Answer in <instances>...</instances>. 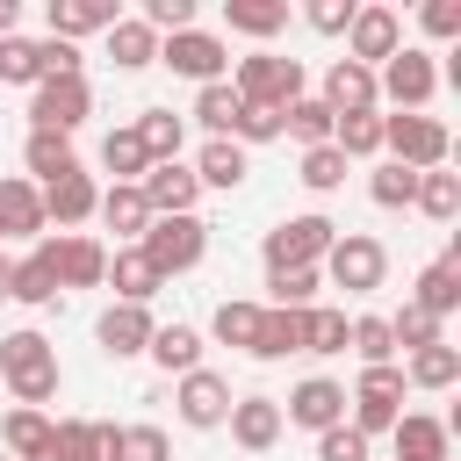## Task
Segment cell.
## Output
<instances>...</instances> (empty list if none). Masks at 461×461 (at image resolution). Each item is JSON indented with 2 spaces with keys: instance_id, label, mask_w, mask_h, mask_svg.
<instances>
[{
  "instance_id": "6da1fadb",
  "label": "cell",
  "mask_w": 461,
  "mask_h": 461,
  "mask_svg": "<svg viewBox=\"0 0 461 461\" xmlns=\"http://www.w3.org/2000/svg\"><path fill=\"white\" fill-rule=\"evenodd\" d=\"M58 346L43 339V331H7L0 339V389L22 403V411H43L50 396H58Z\"/></svg>"
},
{
  "instance_id": "7a4b0ae2",
  "label": "cell",
  "mask_w": 461,
  "mask_h": 461,
  "mask_svg": "<svg viewBox=\"0 0 461 461\" xmlns=\"http://www.w3.org/2000/svg\"><path fill=\"white\" fill-rule=\"evenodd\" d=\"M230 94L245 108H288L310 94L303 79V58H281V50H252V58H230Z\"/></svg>"
},
{
  "instance_id": "3957f363",
  "label": "cell",
  "mask_w": 461,
  "mask_h": 461,
  "mask_svg": "<svg viewBox=\"0 0 461 461\" xmlns=\"http://www.w3.org/2000/svg\"><path fill=\"white\" fill-rule=\"evenodd\" d=\"M439 94V65L425 43H403L396 58L375 65V101H389L396 115H425V101Z\"/></svg>"
},
{
  "instance_id": "277c9868",
  "label": "cell",
  "mask_w": 461,
  "mask_h": 461,
  "mask_svg": "<svg viewBox=\"0 0 461 461\" xmlns=\"http://www.w3.org/2000/svg\"><path fill=\"white\" fill-rule=\"evenodd\" d=\"M137 252L158 267V281H173V274L202 267V252H209V223H202V216H151L144 238H137Z\"/></svg>"
},
{
  "instance_id": "5b68a950",
  "label": "cell",
  "mask_w": 461,
  "mask_h": 461,
  "mask_svg": "<svg viewBox=\"0 0 461 461\" xmlns=\"http://www.w3.org/2000/svg\"><path fill=\"white\" fill-rule=\"evenodd\" d=\"M331 238H339V223L331 216H317V209H303V216H281L274 230H267V274H281V267H324V252H331Z\"/></svg>"
},
{
  "instance_id": "8992f818",
  "label": "cell",
  "mask_w": 461,
  "mask_h": 461,
  "mask_svg": "<svg viewBox=\"0 0 461 461\" xmlns=\"http://www.w3.org/2000/svg\"><path fill=\"white\" fill-rule=\"evenodd\" d=\"M317 274H331V288H346V295H375V288L389 281V252H382V238H367V230H339Z\"/></svg>"
},
{
  "instance_id": "52a82bcc",
  "label": "cell",
  "mask_w": 461,
  "mask_h": 461,
  "mask_svg": "<svg viewBox=\"0 0 461 461\" xmlns=\"http://www.w3.org/2000/svg\"><path fill=\"white\" fill-rule=\"evenodd\" d=\"M382 151L411 173H432V166H447L454 137H447L439 115H382Z\"/></svg>"
},
{
  "instance_id": "ba28073f",
  "label": "cell",
  "mask_w": 461,
  "mask_h": 461,
  "mask_svg": "<svg viewBox=\"0 0 461 461\" xmlns=\"http://www.w3.org/2000/svg\"><path fill=\"white\" fill-rule=\"evenodd\" d=\"M158 65H173L194 86H216V79H230V43L216 29H180V36H158Z\"/></svg>"
},
{
  "instance_id": "9c48e42d",
  "label": "cell",
  "mask_w": 461,
  "mask_h": 461,
  "mask_svg": "<svg viewBox=\"0 0 461 461\" xmlns=\"http://www.w3.org/2000/svg\"><path fill=\"white\" fill-rule=\"evenodd\" d=\"M353 432L360 439H375V432H389L396 418H403V367H360V382H353Z\"/></svg>"
},
{
  "instance_id": "30bf717a",
  "label": "cell",
  "mask_w": 461,
  "mask_h": 461,
  "mask_svg": "<svg viewBox=\"0 0 461 461\" xmlns=\"http://www.w3.org/2000/svg\"><path fill=\"white\" fill-rule=\"evenodd\" d=\"M86 115H94V86H86V79H36V86H29V130L72 137Z\"/></svg>"
},
{
  "instance_id": "8fae6325",
  "label": "cell",
  "mask_w": 461,
  "mask_h": 461,
  "mask_svg": "<svg viewBox=\"0 0 461 461\" xmlns=\"http://www.w3.org/2000/svg\"><path fill=\"white\" fill-rule=\"evenodd\" d=\"M36 252L50 259L58 288H101V274H108V245H101L94 230H58V238H43Z\"/></svg>"
},
{
  "instance_id": "7c38bea8",
  "label": "cell",
  "mask_w": 461,
  "mask_h": 461,
  "mask_svg": "<svg viewBox=\"0 0 461 461\" xmlns=\"http://www.w3.org/2000/svg\"><path fill=\"white\" fill-rule=\"evenodd\" d=\"M403 50V22H396V7H353V22H346V58L353 65H382V58H396Z\"/></svg>"
},
{
  "instance_id": "4fadbf2b",
  "label": "cell",
  "mask_w": 461,
  "mask_h": 461,
  "mask_svg": "<svg viewBox=\"0 0 461 461\" xmlns=\"http://www.w3.org/2000/svg\"><path fill=\"white\" fill-rule=\"evenodd\" d=\"M281 425H303V432H331V425H346V389H339L331 375L295 382L288 403H281Z\"/></svg>"
},
{
  "instance_id": "5bb4252c",
  "label": "cell",
  "mask_w": 461,
  "mask_h": 461,
  "mask_svg": "<svg viewBox=\"0 0 461 461\" xmlns=\"http://www.w3.org/2000/svg\"><path fill=\"white\" fill-rule=\"evenodd\" d=\"M173 403H180V425L216 432V425L230 418V382H223V375H209V367H194V375H180V382H173Z\"/></svg>"
},
{
  "instance_id": "9a60e30c",
  "label": "cell",
  "mask_w": 461,
  "mask_h": 461,
  "mask_svg": "<svg viewBox=\"0 0 461 461\" xmlns=\"http://www.w3.org/2000/svg\"><path fill=\"white\" fill-rule=\"evenodd\" d=\"M137 194H144V209H151V216H194V202H202V180H194V166L166 158V166H151V173L137 180Z\"/></svg>"
},
{
  "instance_id": "2e32d148",
  "label": "cell",
  "mask_w": 461,
  "mask_h": 461,
  "mask_svg": "<svg viewBox=\"0 0 461 461\" xmlns=\"http://www.w3.org/2000/svg\"><path fill=\"white\" fill-rule=\"evenodd\" d=\"M151 331H158V317H151L144 303H108L101 324H94V339H101L108 360H137V353L151 346Z\"/></svg>"
},
{
  "instance_id": "e0dca14e",
  "label": "cell",
  "mask_w": 461,
  "mask_h": 461,
  "mask_svg": "<svg viewBox=\"0 0 461 461\" xmlns=\"http://www.w3.org/2000/svg\"><path fill=\"white\" fill-rule=\"evenodd\" d=\"M43 194V223H58V230H79L86 216H94V202H101V180L86 173V166H72L65 180H50V187H36Z\"/></svg>"
},
{
  "instance_id": "ac0fdd59",
  "label": "cell",
  "mask_w": 461,
  "mask_h": 461,
  "mask_svg": "<svg viewBox=\"0 0 461 461\" xmlns=\"http://www.w3.org/2000/svg\"><path fill=\"white\" fill-rule=\"evenodd\" d=\"M43 22H50L58 43H79V36H108V29L122 22V7H115V0H50Z\"/></svg>"
},
{
  "instance_id": "d6986e66",
  "label": "cell",
  "mask_w": 461,
  "mask_h": 461,
  "mask_svg": "<svg viewBox=\"0 0 461 461\" xmlns=\"http://www.w3.org/2000/svg\"><path fill=\"white\" fill-rule=\"evenodd\" d=\"M331 115H367V108H382L375 101V72L367 65H353V58H331V72H324V94H317Z\"/></svg>"
},
{
  "instance_id": "ffe728a7",
  "label": "cell",
  "mask_w": 461,
  "mask_h": 461,
  "mask_svg": "<svg viewBox=\"0 0 461 461\" xmlns=\"http://www.w3.org/2000/svg\"><path fill=\"white\" fill-rule=\"evenodd\" d=\"M230 439L245 447V454H267L274 439H281V403L274 396H230Z\"/></svg>"
},
{
  "instance_id": "44dd1931",
  "label": "cell",
  "mask_w": 461,
  "mask_h": 461,
  "mask_svg": "<svg viewBox=\"0 0 461 461\" xmlns=\"http://www.w3.org/2000/svg\"><path fill=\"white\" fill-rule=\"evenodd\" d=\"M43 194L22 173H0V238H43Z\"/></svg>"
},
{
  "instance_id": "7402d4cb",
  "label": "cell",
  "mask_w": 461,
  "mask_h": 461,
  "mask_svg": "<svg viewBox=\"0 0 461 461\" xmlns=\"http://www.w3.org/2000/svg\"><path fill=\"white\" fill-rule=\"evenodd\" d=\"M101 281L115 288V303H144V310H151V295L166 288V281H158V267H151V259H144L137 245H115V252H108V274H101Z\"/></svg>"
},
{
  "instance_id": "603a6c76",
  "label": "cell",
  "mask_w": 461,
  "mask_h": 461,
  "mask_svg": "<svg viewBox=\"0 0 461 461\" xmlns=\"http://www.w3.org/2000/svg\"><path fill=\"white\" fill-rule=\"evenodd\" d=\"M303 331H310V310H267L259 303V331H252V360H288V353H303Z\"/></svg>"
},
{
  "instance_id": "cb8c5ba5",
  "label": "cell",
  "mask_w": 461,
  "mask_h": 461,
  "mask_svg": "<svg viewBox=\"0 0 461 461\" xmlns=\"http://www.w3.org/2000/svg\"><path fill=\"white\" fill-rule=\"evenodd\" d=\"M22 180H36V187H50V180H65L72 166H79V151H72V137H58V130H29L22 137Z\"/></svg>"
},
{
  "instance_id": "d4e9b609",
  "label": "cell",
  "mask_w": 461,
  "mask_h": 461,
  "mask_svg": "<svg viewBox=\"0 0 461 461\" xmlns=\"http://www.w3.org/2000/svg\"><path fill=\"white\" fill-rule=\"evenodd\" d=\"M245 173H252V151H245V144H230V137H209V144L194 151V180H202V187H216V194L245 187Z\"/></svg>"
},
{
  "instance_id": "484cf974",
  "label": "cell",
  "mask_w": 461,
  "mask_h": 461,
  "mask_svg": "<svg viewBox=\"0 0 461 461\" xmlns=\"http://www.w3.org/2000/svg\"><path fill=\"white\" fill-rule=\"evenodd\" d=\"M144 360H151L158 375H194V367H202V331H194V324H158L151 346H144Z\"/></svg>"
},
{
  "instance_id": "4316f807",
  "label": "cell",
  "mask_w": 461,
  "mask_h": 461,
  "mask_svg": "<svg viewBox=\"0 0 461 461\" xmlns=\"http://www.w3.org/2000/svg\"><path fill=\"white\" fill-rule=\"evenodd\" d=\"M389 439H396V461H454V454H447V425L425 418V411H403V418L389 425Z\"/></svg>"
},
{
  "instance_id": "83f0119b",
  "label": "cell",
  "mask_w": 461,
  "mask_h": 461,
  "mask_svg": "<svg viewBox=\"0 0 461 461\" xmlns=\"http://www.w3.org/2000/svg\"><path fill=\"white\" fill-rule=\"evenodd\" d=\"M94 216H101V223H108V230H115L122 245H137V238H144V223H151V209H144V194H137V187H115V180L101 187V202H94Z\"/></svg>"
},
{
  "instance_id": "f1b7e54d",
  "label": "cell",
  "mask_w": 461,
  "mask_h": 461,
  "mask_svg": "<svg viewBox=\"0 0 461 461\" xmlns=\"http://www.w3.org/2000/svg\"><path fill=\"white\" fill-rule=\"evenodd\" d=\"M130 130H137V144H144V158H151V166L180 158V144H187V122H180L173 108H144V115H137Z\"/></svg>"
},
{
  "instance_id": "f546056e",
  "label": "cell",
  "mask_w": 461,
  "mask_h": 461,
  "mask_svg": "<svg viewBox=\"0 0 461 461\" xmlns=\"http://www.w3.org/2000/svg\"><path fill=\"white\" fill-rule=\"evenodd\" d=\"M411 303H418V310H432V317L447 324V317L461 310V267H454V259H432V267L418 274V288H411Z\"/></svg>"
},
{
  "instance_id": "4dcf8cb0",
  "label": "cell",
  "mask_w": 461,
  "mask_h": 461,
  "mask_svg": "<svg viewBox=\"0 0 461 461\" xmlns=\"http://www.w3.org/2000/svg\"><path fill=\"white\" fill-rule=\"evenodd\" d=\"M223 22L238 36H252V43H267V36L288 29V0H223Z\"/></svg>"
},
{
  "instance_id": "1f68e13d",
  "label": "cell",
  "mask_w": 461,
  "mask_h": 461,
  "mask_svg": "<svg viewBox=\"0 0 461 461\" xmlns=\"http://www.w3.org/2000/svg\"><path fill=\"white\" fill-rule=\"evenodd\" d=\"M108 58H115V72H144V65H158V36H151L137 14H122V22L108 29Z\"/></svg>"
},
{
  "instance_id": "d6a6232c",
  "label": "cell",
  "mask_w": 461,
  "mask_h": 461,
  "mask_svg": "<svg viewBox=\"0 0 461 461\" xmlns=\"http://www.w3.org/2000/svg\"><path fill=\"white\" fill-rule=\"evenodd\" d=\"M331 122H339V115H331V108H324L317 94H303V101H288V108H281V137H295L303 151L331 144Z\"/></svg>"
},
{
  "instance_id": "836d02e7",
  "label": "cell",
  "mask_w": 461,
  "mask_h": 461,
  "mask_svg": "<svg viewBox=\"0 0 461 461\" xmlns=\"http://www.w3.org/2000/svg\"><path fill=\"white\" fill-rule=\"evenodd\" d=\"M7 303H29V310L58 303V274H50V259H43V252H29V259H14V267H7Z\"/></svg>"
},
{
  "instance_id": "e575fe53",
  "label": "cell",
  "mask_w": 461,
  "mask_h": 461,
  "mask_svg": "<svg viewBox=\"0 0 461 461\" xmlns=\"http://www.w3.org/2000/svg\"><path fill=\"white\" fill-rule=\"evenodd\" d=\"M461 382V346H425V353H411V367H403V389H454Z\"/></svg>"
},
{
  "instance_id": "d590c367",
  "label": "cell",
  "mask_w": 461,
  "mask_h": 461,
  "mask_svg": "<svg viewBox=\"0 0 461 461\" xmlns=\"http://www.w3.org/2000/svg\"><path fill=\"white\" fill-rule=\"evenodd\" d=\"M238 115H245V101L230 94V79H216V86H194V122H202L209 137H238Z\"/></svg>"
},
{
  "instance_id": "8d00e7d4",
  "label": "cell",
  "mask_w": 461,
  "mask_h": 461,
  "mask_svg": "<svg viewBox=\"0 0 461 461\" xmlns=\"http://www.w3.org/2000/svg\"><path fill=\"white\" fill-rule=\"evenodd\" d=\"M331 151L353 166V158H375L382 151V108H367V115H339L331 122Z\"/></svg>"
},
{
  "instance_id": "74e56055",
  "label": "cell",
  "mask_w": 461,
  "mask_h": 461,
  "mask_svg": "<svg viewBox=\"0 0 461 461\" xmlns=\"http://www.w3.org/2000/svg\"><path fill=\"white\" fill-rule=\"evenodd\" d=\"M101 166L115 173V187H137V180L151 173V158H144V144H137V130H130V122L101 137Z\"/></svg>"
},
{
  "instance_id": "f35d334b",
  "label": "cell",
  "mask_w": 461,
  "mask_h": 461,
  "mask_svg": "<svg viewBox=\"0 0 461 461\" xmlns=\"http://www.w3.org/2000/svg\"><path fill=\"white\" fill-rule=\"evenodd\" d=\"M411 209H425L432 223H454V216H461V173H447V166L418 173V194H411Z\"/></svg>"
},
{
  "instance_id": "ab89813d",
  "label": "cell",
  "mask_w": 461,
  "mask_h": 461,
  "mask_svg": "<svg viewBox=\"0 0 461 461\" xmlns=\"http://www.w3.org/2000/svg\"><path fill=\"white\" fill-rule=\"evenodd\" d=\"M0 439H7V461H36V454L50 447V418H43V411H22V403H14V411L0 418Z\"/></svg>"
},
{
  "instance_id": "60d3db41",
  "label": "cell",
  "mask_w": 461,
  "mask_h": 461,
  "mask_svg": "<svg viewBox=\"0 0 461 461\" xmlns=\"http://www.w3.org/2000/svg\"><path fill=\"white\" fill-rule=\"evenodd\" d=\"M317 288H324L317 267H281V274H267V310H310Z\"/></svg>"
},
{
  "instance_id": "b9f144b4",
  "label": "cell",
  "mask_w": 461,
  "mask_h": 461,
  "mask_svg": "<svg viewBox=\"0 0 461 461\" xmlns=\"http://www.w3.org/2000/svg\"><path fill=\"white\" fill-rule=\"evenodd\" d=\"M346 353H360V367H396L389 317H353V331H346Z\"/></svg>"
},
{
  "instance_id": "7bdbcfd3",
  "label": "cell",
  "mask_w": 461,
  "mask_h": 461,
  "mask_svg": "<svg viewBox=\"0 0 461 461\" xmlns=\"http://www.w3.org/2000/svg\"><path fill=\"white\" fill-rule=\"evenodd\" d=\"M209 331H216L223 346H238V353H245V346H252V331H259V303L223 295V303H216V317H209Z\"/></svg>"
},
{
  "instance_id": "ee69618b",
  "label": "cell",
  "mask_w": 461,
  "mask_h": 461,
  "mask_svg": "<svg viewBox=\"0 0 461 461\" xmlns=\"http://www.w3.org/2000/svg\"><path fill=\"white\" fill-rule=\"evenodd\" d=\"M389 339H396V353H425V346H439V317L403 295V310L389 317Z\"/></svg>"
},
{
  "instance_id": "f6af8a7d",
  "label": "cell",
  "mask_w": 461,
  "mask_h": 461,
  "mask_svg": "<svg viewBox=\"0 0 461 461\" xmlns=\"http://www.w3.org/2000/svg\"><path fill=\"white\" fill-rule=\"evenodd\" d=\"M43 79V58H36V36H0V86H36Z\"/></svg>"
},
{
  "instance_id": "bcb514c9",
  "label": "cell",
  "mask_w": 461,
  "mask_h": 461,
  "mask_svg": "<svg viewBox=\"0 0 461 461\" xmlns=\"http://www.w3.org/2000/svg\"><path fill=\"white\" fill-rule=\"evenodd\" d=\"M411 194H418V173H411V166L389 158V166L367 173V202H375V209H411Z\"/></svg>"
},
{
  "instance_id": "7dc6e473",
  "label": "cell",
  "mask_w": 461,
  "mask_h": 461,
  "mask_svg": "<svg viewBox=\"0 0 461 461\" xmlns=\"http://www.w3.org/2000/svg\"><path fill=\"white\" fill-rule=\"evenodd\" d=\"M346 331H353V317H346V310H324V303H310L303 353H346Z\"/></svg>"
},
{
  "instance_id": "c3c4849f",
  "label": "cell",
  "mask_w": 461,
  "mask_h": 461,
  "mask_svg": "<svg viewBox=\"0 0 461 461\" xmlns=\"http://www.w3.org/2000/svg\"><path fill=\"white\" fill-rule=\"evenodd\" d=\"M115 461H173V439L158 425H122L115 432Z\"/></svg>"
},
{
  "instance_id": "681fc988",
  "label": "cell",
  "mask_w": 461,
  "mask_h": 461,
  "mask_svg": "<svg viewBox=\"0 0 461 461\" xmlns=\"http://www.w3.org/2000/svg\"><path fill=\"white\" fill-rule=\"evenodd\" d=\"M310 194H331V187H346V158L331 151V144H317V151H303V173H295Z\"/></svg>"
},
{
  "instance_id": "f907efd6",
  "label": "cell",
  "mask_w": 461,
  "mask_h": 461,
  "mask_svg": "<svg viewBox=\"0 0 461 461\" xmlns=\"http://www.w3.org/2000/svg\"><path fill=\"white\" fill-rule=\"evenodd\" d=\"M317 461H375V439H360L353 425H331L317 432Z\"/></svg>"
},
{
  "instance_id": "816d5d0a",
  "label": "cell",
  "mask_w": 461,
  "mask_h": 461,
  "mask_svg": "<svg viewBox=\"0 0 461 461\" xmlns=\"http://www.w3.org/2000/svg\"><path fill=\"white\" fill-rule=\"evenodd\" d=\"M418 22H425V36H432V43H461V0H425V7H418Z\"/></svg>"
},
{
  "instance_id": "f5cc1de1",
  "label": "cell",
  "mask_w": 461,
  "mask_h": 461,
  "mask_svg": "<svg viewBox=\"0 0 461 461\" xmlns=\"http://www.w3.org/2000/svg\"><path fill=\"white\" fill-rule=\"evenodd\" d=\"M274 137H281V108H245L230 144H245V151H252V144H274Z\"/></svg>"
},
{
  "instance_id": "db71d44e",
  "label": "cell",
  "mask_w": 461,
  "mask_h": 461,
  "mask_svg": "<svg viewBox=\"0 0 461 461\" xmlns=\"http://www.w3.org/2000/svg\"><path fill=\"white\" fill-rule=\"evenodd\" d=\"M303 22H310L317 36H346V22H353V0H310V7H303Z\"/></svg>"
},
{
  "instance_id": "11a10c76",
  "label": "cell",
  "mask_w": 461,
  "mask_h": 461,
  "mask_svg": "<svg viewBox=\"0 0 461 461\" xmlns=\"http://www.w3.org/2000/svg\"><path fill=\"white\" fill-rule=\"evenodd\" d=\"M115 432H122V425H101V418H94V454H86V461H115Z\"/></svg>"
},
{
  "instance_id": "9f6ffc18",
  "label": "cell",
  "mask_w": 461,
  "mask_h": 461,
  "mask_svg": "<svg viewBox=\"0 0 461 461\" xmlns=\"http://www.w3.org/2000/svg\"><path fill=\"white\" fill-rule=\"evenodd\" d=\"M14 14H22V7H14V0H0V36H14Z\"/></svg>"
},
{
  "instance_id": "6f0895ef",
  "label": "cell",
  "mask_w": 461,
  "mask_h": 461,
  "mask_svg": "<svg viewBox=\"0 0 461 461\" xmlns=\"http://www.w3.org/2000/svg\"><path fill=\"white\" fill-rule=\"evenodd\" d=\"M7 267H14V259H7V252H0V303H7Z\"/></svg>"
},
{
  "instance_id": "680465c9",
  "label": "cell",
  "mask_w": 461,
  "mask_h": 461,
  "mask_svg": "<svg viewBox=\"0 0 461 461\" xmlns=\"http://www.w3.org/2000/svg\"><path fill=\"white\" fill-rule=\"evenodd\" d=\"M0 461H7V454H0Z\"/></svg>"
}]
</instances>
